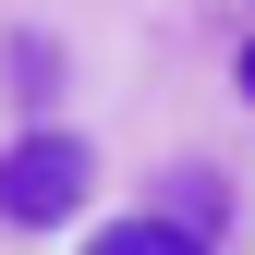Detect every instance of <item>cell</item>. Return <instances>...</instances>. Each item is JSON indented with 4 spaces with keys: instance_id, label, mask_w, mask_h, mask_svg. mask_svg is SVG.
<instances>
[{
    "instance_id": "6da1fadb",
    "label": "cell",
    "mask_w": 255,
    "mask_h": 255,
    "mask_svg": "<svg viewBox=\"0 0 255 255\" xmlns=\"http://www.w3.org/2000/svg\"><path fill=\"white\" fill-rule=\"evenodd\" d=\"M85 195H98V146L85 134H12L0 146V219L12 231H61V219H85Z\"/></svg>"
},
{
    "instance_id": "7a4b0ae2",
    "label": "cell",
    "mask_w": 255,
    "mask_h": 255,
    "mask_svg": "<svg viewBox=\"0 0 255 255\" xmlns=\"http://www.w3.org/2000/svg\"><path fill=\"white\" fill-rule=\"evenodd\" d=\"M85 255H207V231H182V219L134 207V219H110V231H85Z\"/></svg>"
},
{
    "instance_id": "3957f363",
    "label": "cell",
    "mask_w": 255,
    "mask_h": 255,
    "mask_svg": "<svg viewBox=\"0 0 255 255\" xmlns=\"http://www.w3.org/2000/svg\"><path fill=\"white\" fill-rule=\"evenodd\" d=\"M219 207H231V195H219V170H195V158H182V182H170V207H158V219H182V231H219Z\"/></svg>"
},
{
    "instance_id": "277c9868",
    "label": "cell",
    "mask_w": 255,
    "mask_h": 255,
    "mask_svg": "<svg viewBox=\"0 0 255 255\" xmlns=\"http://www.w3.org/2000/svg\"><path fill=\"white\" fill-rule=\"evenodd\" d=\"M243 98H255V49H243Z\"/></svg>"
}]
</instances>
